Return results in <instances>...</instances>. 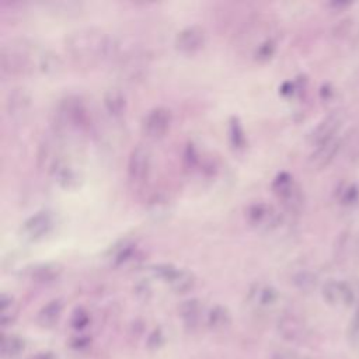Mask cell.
Here are the masks:
<instances>
[{"label": "cell", "instance_id": "1", "mask_svg": "<svg viewBox=\"0 0 359 359\" xmlns=\"http://www.w3.org/2000/svg\"><path fill=\"white\" fill-rule=\"evenodd\" d=\"M116 43L112 36L97 27H81L65 38V49L79 65H94L111 56Z\"/></svg>", "mask_w": 359, "mask_h": 359}, {"label": "cell", "instance_id": "2", "mask_svg": "<svg viewBox=\"0 0 359 359\" xmlns=\"http://www.w3.org/2000/svg\"><path fill=\"white\" fill-rule=\"evenodd\" d=\"M1 70L7 74H24L31 69V49L22 41H10L0 50Z\"/></svg>", "mask_w": 359, "mask_h": 359}, {"label": "cell", "instance_id": "3", "mask_svg": "<svg viewBox=\"0 0 359 359\" xmlns=\"http://www.w3.org/2000/svg\"><path fill=\"white\" fill-rule=\"evenodd\" d=\"M346 121V112L342 108L334 109L328 112L317 125L309 132L307 140L310 144L317 146L323 142H327L335 136H338L339 129L344 126Z\"/></svg>", "mask_w": 359, "mask_h": 359}, {"label": "cell", "instance_id": "4", "mask_svg": "<svg viewBox=\"0 0 359 359\" xmlns=\"http://www.w3.org/2000/svg\"><path fill=\"white\" fill-rule=\"evenodd\" d=\"M272 189L285 208L289 210H297L303 203V194L299 184L289 172H279L273 182Z\"/></svg>", "mask_w": 359, "mask_h": 359}, {"label": "cell", "instance_id": "5", "mask_svg": "<svg viewBox=\"0 0 359 359\" xmlns=\"http://www.w3.org/2000/svg\"><path fill=\"white\" fill-rule=\"evenodd\" d=\"M321 294L324 302L334 307H351L356 302L355 289L346 280H325L321 286Z\"/></svg>", "mask_w": 359, "mask_h": 359}, {"label": "cell", "instance_id": "6", "mask_svg": "<svg viewBox=\"0 0 359 359\" xmlns=\"http://www.w3.org/2000/svg\"><path fill=\"white\" fill-rule=\"evenodd\" d=\"M245 220L261 230H269L279 224L280 215L279 212L268 202L265 201H255L251 202L245 208Z\"/></svg>", "mask_w": 359, "mask_h": 359}, {"label": "cell", "instance_id": "7", "mask_svg": "<svg viewBox=\"0 0 359 359\" xmlns=\"http://www.w3.org/2000/svg\"><path fill=\"white\" fill-rule=\"evenodd\" d=\"M172 112L170 108L158 105L151 108L142 121V130L149 139H160L170 129Z\"/></svg>", "mask_w": 359, "mask_h": 359}, {"label": "cell", "instance_id": "8", "mask_svg": "<svg viewBox=\"0 0 359 359\" xmlns=\"http://www.w3.org/2000/svg\"><path fill=\"white\" fill-rule=\"evenodd\" d=\"M55 227V215L48 209L38 210L32 216H29L21 226V234L24 238L29 241L41 240L48 236Z\"/></svg>", "mask_w": 359, "mask_h": 359}, {"label": "cell", "instance_id": "9", "mask_svg": "<svg viewBox=\"0 0 359 359\" xmlns=\"http://www.w3.org/2000/svg\"><path fill=\"white\" fill-rule=\"evenodd\" d=\"M206 43V31L199 24H191L184 27L175 34L174 46L182 53H195L201 50Z\"/></svg>", "mask_w": 359, "mask_h": 359}, {"label": "cell", "instance_id": "10", "mask_svg": "<svg viewBox=\"0 0 359 359\" xmlns=\"http://www.w3.org/2000/svg\"><path fill=\"white\" fill-rule=\"evenodd\" d=\"M151 168V153L150 149L144 144H136L128 157V177L135 181L140 182L147 178Z\"/></svg>", "mask_w": 359, "mask_h": 359}, {"label": "cell", "instance_id": "11", "mask_svg": "<svg viewBox=\"0 0 359 359\" xmlns=\"http://www.w3.org/2000/svg\"><path fill=\"white\" fill-rule=\"evenodd\" d=\"M276 331L285 341L292 344H302L309 334L306 323L293 313H285L278 318Z\"/></svg>", "mask_w": 359, "mask_h": 359}, {"label": "cell", "instance_id": "12", "mask_svg": "<svg viewBox=\"0 0 359 359\" xmlns=\"http://www.w3.org/2000/svg\"><path fill=\"white\" fill-rule=\"evenodd\" d=\"M279 300V292L269 283L254 282L247 292V302L257 310L272 309Z\"/></svg>", "mask_w": 359, "mask_h": 359}, {"label": "cell", "instance_id": "13", "mask_svg": "<svg viewBox=\"0 0 359 359\" xmlns=\"http://www.w3.org/2000/svg\"><path fill=\"white\" fill-rule=\"evenodd\" d=\"M177 311L184 328L188 332H195L201 327L202 321H205V316H206L203 310V303L196 297H191L181 302L178 304Z\"/></svg>", "mask_w": 359, "mask_h": 359}, {"label": "cell", "instance_id": "14", "mask_svg": "<svg viewBox=\"0 0 359 359\" xmlns=\"http://www.w3.org/2000/svg\"><path fill=\"white\" fill-rule=\"evenodd\" d=\"M341 146H342V140L339 136H335L327 142H323L314 146V150L309 157V165L313 170H323L335 158Z\"/></svg>", "mask_w": 359, "mask_h": 359}, {"label": "cell", "instance_id": "15", "mask_svg": "<svg viewBox=\"0 0 359 359\" xmlns=\"http://www.w3.org/2000/svg\"><path fill=\"white\" fill-rule=\"evenodd\" d=\"M205 325L213 334L226 332L231 325V314L223 304L212 306L205 316Z\"/></svg>", "mask_w": 359, "mask_h": 359}, {"label": "cell", "instance_id": "16", "mask_svg": "<svg viewBox=\"0 0 359 359\" xmlns=\"http://www.w3.org/2000/svg\"><path fill=\"white\" fill-rule=\"evenodd\" d=\"M63 313V300L56 297V299H52L49 302H46L36 313V324L41 327V328H53L59 320H60V316Z\"/></svg>", "mask_w": 359, "mask_h": 359}, {"label": "cell", "instance_id": "17", "mask_svg": "<svg viewBox=\"0 0 359 359\" xmlns=\"http://www.w3.org/2000/svg\"><path fill=\"white\" fill-rule=\"evenodd\" d=\"M102 102L111 116H121L126 109V97L119 87H109L105 90Z\"/></svg>", "mask_w": 359, "mask_h": 359}, {"label": "cell", "instance_id": "18", "mask_svg": "<svg viewBox=\"0 0 359 359\" xmlns=\"http://www.w3.org/2000/svg\"><path fill=\"white\" fill-rule=\"evenodd\" d=\"M195 275L184 268H175L170 279L165 282L168 287L175 293H187L195 286Z\"/></svg>", "mask_w": 359, "mask_h": 359}, {"label": "cell", "instance_id": "19", "mask_svg": "<svg viewBox=\"0 0 359 359\" xmlns=\"http://www.w3.org/2000/svg\"><path fill=\"white\" fill-rule=\"evenodd\" d=\"M62 266L56 262H42L32 266L28 272L29 278L36 283H49L59 278Z\"/></svg>", "mask_w": 359, "mask_h": 359}, {"label": "cell", "instance_id": "20", "mask_svg": "<svg viewBox=\"0 0 359 359\" xmlns=\"http://www.w3.org/2000/svg\"><path fill=\"white\" fill-rule=\"evenodd\" d=\"M27 348V342L17 334H4L0 341V352L4 359L18 358Z\"/></svg>", "mask_w": 359, "mask_h": 359}, {"label": "cell", "instance_id": "21", "mask_svg": "<svg viewBox=\"0 0 359 359\" xmlns=\"http://www.w3.org/2000/svg\"><path fill=\"white\" fill-rule=\"evenodd\" d=\"M53 175H55V180L60 184V187L66 188V189H73L77 187L79 184V174L77 171L69 165L65 161H57L53 168Z\"/></svg>", "mask_w": 359, "mask_h": 359}, {"label": "cell", "instance_id": "22", "mask_svg": "<svg viewBox=\"0 0 359 359\" xmlns=\"http://www.w3.org/2000/svg\"><path fill=\"white\" fill-rule=\"evenodd\" d=\"M29 105V94L24 87H15L13 88L6 101V107L10 115L22 114Z\"/></svg>", "mask_w": 359, "mask_h": 359}, {"label": "cell", "instance_id": "23", "mask_svg": "<svg viewBox=\"0 0 359 359\" xmlns=\"http://www.w3.org/2000/svg\"><path fill=\"white\" fill-rule=\"evenodd\" d=\"M38 69L46 74H57L63 69V62L53 50H43L38 56Z\"/></svg>", "mask_w": 359, "mask_h": 359}, {"label": "cell", "instance_id": "24", "mask_svg": "<svg viewBox=\"0 0 359 359\" xmlns=\"http://www.w3.org/2000/svg\"><path fill=\"white\" fill-rule=\"evenodd\" d=\"M17 303L11 294L1 293L0 297V324L3 327L10 325L17 316Z\"/></svg>", "mask_w": 359, "mask_h": 359}, {"label": "cell", "instance_id": "25", "mask_svg": "<svg viewBox=\"0 0 359 359\" xmlns=\"http://www.w3.org/2000/svg\"><path fill=\"white\" fill-rule=\"evenodd\" d=\"M292 283L300 292L309 293V292H313L316 289V286H317V276L311 271L303 269V271L296 272L292 276Z\"/></svg>", "mask_w": 359, "mask_h": 359}, {"label": "cell", "instance_id": "26", "mask_svg": "<svg viewBox=\"0 0 359 359\" xmlns=\"http://www.w3.org/2000/svg\"><path fill=\"white\" fill-rule=\"evenodd\" d=\"M275 49L276 42L272 38H265L261 42H258V45L254 48V57L259 62L268 60L275 53Z\"/></svg>", "mask_w": 359, "mask_h": 359}, {"label": "cell", "instance_id": "27", "mask_svg": "<svg viewBox=\"0 0 359 359\" xmlns=\"http://www.w3.org/2000/svg\"><path fill=\"white\" fill-rule=\"evenodd\" d=\"M229 132H230V140L233 143L234 147H243L245 143V136H244V130L243 126L238 121L237 116H230L229 121Z\"/></svg>", "mask_w": 359, "mask_h": 359}, {"label": "cell", "instance_id": "28", "mask_svg": "<svg viewBox=\"0 0 359 359\" xmlns=\"http://www.w3.org/2000/svg\"><path fill=\"white\" fill-rule=\"evenodd\" d=\"M90 324V314L86 309L83 307H76L70 316V327L80 332L84 331L87 328V325Z\"/></svg>", "mask_w": 359, "mask_h": 359}, {"label": "cell", "instance_id": "29", "mask_svg": "<svg viewBox=\"0 0 359 359\" xmlns=\"http://www.w3.org/2000/svg\"><path fill=\"white\" fill-rule=\"evenodd\" d=\"M348 341L355 349H359V302L348 325Z\"/></svg>", "mask_w": 359, "mask_h": 359}, {"label": "cell", "instance_id": "30", "mask_svg": "<svg viewBox=\"0 0 359 359\" xmlns=\"http://www.w3.org/2000/svg\"><path fill=\"white\" fill-rule=\"evenodd\" d=\"M175 268H177V266H174L172 264L160 262V264H154L150 271H151V273H153L156 278L161 279L163 282H167V280L170 279V276L172 275V272L175 271Z\"/></svg>", "mask_w": 359, "mask_h": 359}, {"label": "cell", "instance_id": "31", "mask_svg": "<svg viewBox=\"0 0 359 359\" xmlns=\"http://www.w3.org/2000/svg\"><path fill=\"white\" fill-rule=\"evenodd\" d=\"M339 201L341 203L344 205H352L358 201V196H359V189L356 188V185H344L342 189L339 191Z\"/></svg>", "mask_w": 359, "mask_h": 359}, {"label": "cell", "instance_id": "32", "mask_svg": "<svg viewBox=\"0 0 359 359\" xmlns=\"http://www.w3.org/2000/svg\"><path fill=\"white\" fill-rule=\"evenodd\" d=\"M352 27H353V18L345 17L332 27V35L337 38H345L352 31Z\"/></svg>", "mask_w": 359, "mask_h": 359}, {"label": "cell", "instance_id": "33", "mask_svg": "<svg viewBox=\"0 0 359 359\" xmlns=\"http://www.w3.org/2000/svg\"><path fill=\"white\" fill-rule=\"evenodd\" d=\"M165 342V335L164 332L160 330V328H154L149 337H147V341H146V346L150 349V351H156L158 348H161Z\"/></svg>", "mask_w": 359, "mask_h": 359}, {"label": "cell", "instance_id": "34", "mask_svg": "<svg viewBox=\"0 0 359 359\" xmlns=\"http://www.w3.org/2000/svg\"><path fill=\"white\" fill-rule=\"evenodd\" d=\"M90 345H91V338L87 335H77L70 339V348L79 353L86 352L90 348Z\"/></svg>", "mask_w": 359, "mask_h": 359}, {"label": "cell", "instance_id": "35", "mask_svg": "<svg viewBox=\"0 0 359 359\" xmlns=\"http://www.w3.org/2000/svg\"><path fill=\"white\" fill-rule=\"evenodd\" d=\"M269 359H311V358H309V356H303V355H300V353H297V352H294V351H292V349H278V351H275L272 355H271V358Z\"/></svg>", "mask_w": 359, "mask_h": 359}, {"label": "cell", "instance_id": "36", "mask_svg": "<svg viewBox=\"0 0 359 359\" xmlns=\"http://www.w3.org/2000/svg\"><path fill=\"white\" fill-rule=\"evenodd\" d=\"M133 293L139 297V299H143V300H147L151 294V287L147 282H139L135 285L133 287Z\"/></svg>", "mask_w": 359, "mask_h": 359}, {"label": "cell", "instance_id": "37", "mask_svg": "<svg viewBox=\"0 0 359 359\" xmlns=\"http://www.w3.org/2000/svg\"><path fill=\"white\" fill-rule=\"evenodd\" d=\"M27 359H59V356L53 351H39L29 355Z\"/></svg>", "mask_w": 359, "mask_h": 359}]
</instances>
